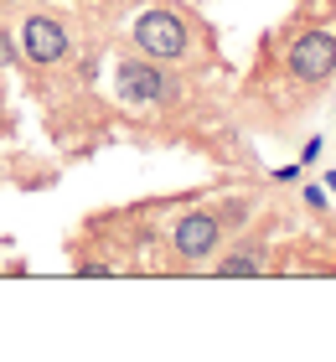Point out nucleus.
I'll list each match as a JSON object with an SVG mask.
<instances>
[{
    "label": "nucleus",
    "instance_id": "1",
    "mask_svg": "<svg viewBox=\"0 0 336 362\" xmlns=\"http://www.w3.org/2000/svg\"><path fill=\"white\" fill-rule=\"evenodd\" d=\"M114 93L129 109H166L181 98V78L171 73V62H150L140 52H129L114 62Z\"/></svg>",
    "mask_w": 336,
    "mask_h": 362
},
{
    "label": "nucleus",
    "instance_id": "2",
    "mask_svg": "<svg viewBox=\"0 0 336 362\" xmlns=\"http://www.w3.org/2000/svg\"><path fill=\"white\" fill-rule=\"evenodd\" d=\"M129 52H140V57H150V62H176L192 52V31H187V21H181L176 11H166V6H150V11H140L129 21Z\"/></svg>",
    "mask_w": 336,
    "mask_h": 362
},
{
    "label": "nucleus",
    "instance_id": "3",
    "mask_svg": "<svg viewBox=\"0 0 336 362\" xmlns=\"http://www.w3.org/2000/svg\"><path fill=\"white\" fill-rule=\"evenodd\" d=\"M223 249H228V228L217 223L212 207H192V212H181V218L171 223V254L181 259V264L207 269Z\"/></svg>",
    "mask_w": 336,
    "mask_h": 362
},
{
    "label": "nucleus",
    "instance_id": "4",
    "mask_svg": "<svg viewBox=\"0 0 336 362\" xmlns=\"http://www.w3.org/2000/svg\"><path fill=\"white\" fill-rule=\"evenodd\" d=\"M290 78H300V83L336 78V31H326V26L300 31L295 47H290Z\"/></svg>",
    "mask_w": 336,
    "mask_h": 362
},
{
    "label": "nucleus",
    "instance_id": "5",
    "mask_svg": "<svg viewBox=\"0 0 336 362\" xmlns=\"http://www.w3.org/2000/svg\"><path fill=\"white\" fill-rule=\"evenodd\" d=\"M16 42H21V57L31 68H52V62L67 57V47H73V31H67L57 16H31V21L16 31Z\"/></svg>",
    "mask_w": 336,
    "mask_h": 362
},
{
    "label": "nucleus",
    "instance_id": "6",
    "mask_svg": "<svg viewBox=\"0 0 336 362\" xmlns=\"http://www.w3.org/2000/svg\"><path fill=\"white\" fill-rule=\"evenodd\" d=\"M264 269H269V259H264V243H254V238H243L233 254L212 259V274H223V279H254Z\"/></svg>",
    "mask_w": 336,
    "mask_h": 362
},
{
    "label": "nucleus",
    "instance_id": "7",
    "mask_svg": "<svg viewBox=\"0 0 336 362\" xmlns=\"http://www.w3.org/2000/svg\"><path fill=\"white\" fill-rule=\"evenodd\" d=\"M212 212H217V223H223L228 233H233V228H248V223H254V197H228V202L212 207Z\"/></svg>",
    "mask_w": 336,
    "mask_h": 362
},
{
    "label": "nucleus",
    "instance_id": "8",
    "mask_svg": "<svg viewBox=\"0 0 336 362\" xmlns=\"http://www.w3.org/2000/svg\"><path fill=\"white\" fill-rule=\"evenodd\" d=\"M21 57V42H16V31H0V68H6V62H16Z\"/></svg>",
    "mask_w": 336,
    "mask_h": 362
},
{
    "label": "nucleus",
    "instance_id": "9",
    "mask_svg": "<svg viewBox=\"0 0 336 362\" xmlns=\"http://www.w3.org/2000/svg\"><path fill=\"white\" fill-rule=\"evenodd\" d=\"M78 274H120V269H114V264H98V259H83Z\"/></svg>",
    "mask_w": 336,
    "mask_h": 362
},
{
    "label": "nucleus",
    "instance_id": "10",
    "mask_svg": "<svg viewBox=\"0 0 336 362\" xmlns=\"http://www.w3.org/2000/svg\"><path fill=\"white\" fill-rule=\"evenodd\" d=\"M326 187H331V192H336V176H326Z\"/></svg>",
    "mask_w": 336,
    "mask_h": 362
}]
</instances>
